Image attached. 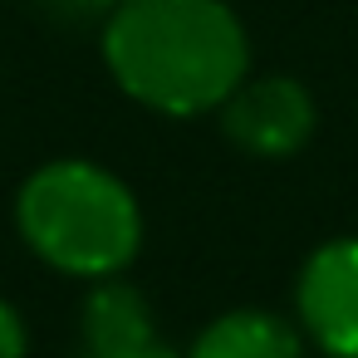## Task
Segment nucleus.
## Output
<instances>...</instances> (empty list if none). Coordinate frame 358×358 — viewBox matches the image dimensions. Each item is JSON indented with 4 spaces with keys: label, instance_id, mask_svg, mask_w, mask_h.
Here are the masks:
<instances>
[{
    "label": "nucleus",
    "instance_id": "nucleus-1",
    "mask_svg": "<svg viewBox=\"0 0 358 358\" xmlns=\"http://www.w3.org/2000/svg\"><path fill=\"white\" fill-rule=\"evenodd\" d=\"M103 55L113 79L162 113L226 103L245 74V35L221 0H123Z\"/></svg>",
    "mask_w": 358,
    "mask_h": 358
},
{
    "label": "nucleus",
    "instance_id": "nucleus-2",
    "mask_svg": "<svg viewBox=\"0 0 358 358\" xmlns=\"http://www.w3.org/2000/svg\"><path fill=\"white\" fill-rule=\"evenodd\" d=\"M20 231L69 275H113L133 260L143 221L118 177L94 162H55L20 192Z\"/></svg>",
    "mask_w": 358,
    "mask_h": 358
},
{
    "label": "nucleus",
    "instance_id": "nucleus-3",
    "mask_svg": "<svg viewBox=\"0 0 358 358\" xmlns=\"http://www.w3.org/2000/svg\"><path fill=\"white\" fill-rule=\"evenodd\" d=\"M299 319L334 358H358V241H329L299 275Z\"/></svg>",
    "mask_w": 358,
    "mask_h": 358
},
{
    "label": "nucleus",
    "instance_id": "nucleus-4",
    "mask_svg": "<svg viewBox=\"0 0 358 358\" xmlns=\"http://www.w3.org/2000/svg\"><path fill=\"white\" fill-rule=\"evenodd\" d=\"M309 133H314V103L294 79L236 84L226 99V138L241 143L245 152L280 157L294 152Z\"/></svg>",
    "mask_w": 358,
    "mask_h": 358
},
{
    "label": "nucleus",
    "instance_id": "nucleus-5",
    "mask_svg": "<svg viewBox=\"0 0 358 358\" xmlns=\"http://www.w3.org/2000/svg\"><path fill=\"white\" fill-rule=\"evenodd\" d=\"M192 358H299V334L275 314L241 309V314L216 319L196 338Z\"/></svg>",
    "mask_w": 358,
    "mask_h": 358
},
{
    "label": "nucleus",
    "instance_id": "nucleus-6",
    "mask_svg": "<svg viewBox=\"0 0 358 358\" xmlns=\"http://www.w3.org/2000/svg\"><path fill=\"white\" fill-rule=\"evenodd\" d=\"M84 338L89 353H118L152 343V314L138 289L128 285H99L84 304Z\"/></svg>",
    "mask_w": 358,
    "mask_h": 358
},
{
    "label": "nucleus",
    "instance_id": "nucleus-7",
    "mask_svg": "<svg viewBox=\"0 0 358 358\" xmlns=\"http://www.w3.org/2000/svg\"><path fill=\"white\" fill-rule=\"evenodd\" d=\"M0 358H25V324L6 299H0Z\"/></svg>",
    "mask_w": 358,
    "mask_h": 358
},
{
    "label": "nucleus",
    "instance_id": "nucleus-8",
    "mask_svg": "<svg viewBox=\"0 0 358 358\" xmlns=\"http://www.w3.org/2000/svg\"><path fill=\"white\" fill-rule=\"evenodd\" d=\"M89 358H177L162 343H143V348H118V353H89Z\"/></svg>",
    "mask_w": 358,
    "mask_h": 358
},
{
    "label": "nucleus",
    "instance_id": "nucleus-9",
    "mask_svg": "<svg viewBox=\"0 0 358 358\" xmlns=\"http://www.w3.org/2000/svg\"><path fill=\"white\" fill-rule=\"evenodd\" d=\"M64 10H79V15H94V10H108V6H118V0H59Z\"/></svg>",
    "mask_w": 358,
    "mask_h": 358
}]
</instances>
